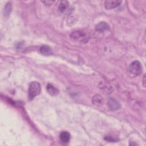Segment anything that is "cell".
Masks as SVG:
<instances>
[{
	"mask_svg": "<svg viewBox=\"0 0 146 146\" xmlns=\"http://www.w3.org/2000/svg\"><path fill=\"white\" fill-rule=\"evenodd\" d=\"M41 91L40 84L37 82H33L30 83L29 88V99L33 100L35 96L38 95Z\"/></svg>",
	"mask_w": 146,
	"mask_h": 146,
	"instance_id": "1",
	"label": "cell"
},
{
	"mask_svg": "<svg viewBox=\"0 0 146 146\" xmlns=\"http://www.w3.org/2000/svg\"><path fill=\"white\" fill-rule=\"evenodd\" d=\"M129 72L134 75H139L142 72V66L141 63L137 61H133L131 63L129 67Z\"/></svg>",
	"mask_w": 146,
	"mask_h": 146,
	"instance_id": "2",
	"label": "cell"
},
{
	"mask_svg": "<svg viewBox=\"0 0 146 146\" xmlns=\"http://www.w3.org/2000/svg\"><path fill=\"white\" fill-rule=\"evenodd\" d=\"M109 109L111 111H116L121 108L120 103L114 98H110L107 102Z\"/></svg>",
	"mask_w": 146,
	"mask_h": 146,
	"instance_id": "3",
	"label": "cell"
},
{
	"mask_svg": "<svg viewBox=\"0 0 146 146\" xmlns=\"http://www.w3.org/2000/svg\"><path fill=\"white\" fill-rule=\"evenodd\" d=\"M121 3V1L119 0H107L104 3V7L107 10L114 9L119 6Z\"/></svg>",
	"mask_w": 146,
	"mask_h": 146,
	"instance_id": "4",
	"label": "cell"
},
{
	"mask_svg": "<svg viewBox=\"0 0 146 146\" xmlns=\"http://www.w3.org/2000/svg\"><path fill=\"white\" fill-rule=\"evenodd\" d=\"M86 36V34L82 31H75L72 32L71 35L70 37L71 39L74 40H82L84 39Z\"/></svg>",
	"mask_w": 146,
	"mask_h": 146,
	"instance_id": "5",
	"label": "cell"
},
{
	"mask_svg": "<svg viewBox=\"0 0 146 146\" xmlns=\"http://www.w3.org/2000/svg\"><path fill=\"white\" fill-rule=\"evenodd\" d=\"M95 30L99 33H103L110 30V26L106 22H101L96 25Z\"/></svg>",
	"mask_w": 146,
	"mask_h": 146,
	"instance_id": "6",
	"label": "cell"
},
{
	"mask_svg": "<svg viewBox=\"0 0 146 146\" xmlns=\"http://www.w3.org/2000/svg\"><path fill=\"white\" fill-rule=\"evenodd\" d=\"M70 137H71V136L70 133L67 131L62 132L59 135V139L60 141L64 144L68 143L70 141Z\"/></svg>",
	"mask_w": 146,
	"mask_h": 146,
	"instance_id": "7",
	"label": "cell"
},
{
	"mask_svg": "<svg viewBox=\"0 0 146 146\" xmlns=\"http://www.w3.org/2000/svg\"><path fill=\"white\" fill-rule=\"evenodd\" d=\"M92 103L96 106H100L104 102L103 98L99 94L95 95L92 99Z\"/></svg>",
	"mask_w": 146,
	"mask_h": 146,
	"instance_id": "8",
	"label": "cell"
},
{
	"mask_svg": "<svg viewBox=\"0 0 146 146\" xmlns=\"http://www.w3.org/2000/svg\"><path fill=\"white\" fill-rule=\"evenodd\" d=\"M39 51L42 55L46 56H48L52 54V50L47 45H43L42 46H41Z\"/></svg>",
	"mask_w": 146,
	"mask_h": 146,
	"instance_id": "9",
	"label": "cell"
},
{
	"mask_svg": "<svg viewBox=\"0 0 146 146\" xmlns=\"http://www.w3.org/2000/svg\"><path fill=\"white\" fill-rule=\"evenodd\" d=\"M47 91L51 96H56L59 94V90L51 84H48L47 85Z\"/></svg>",
	"mask_w": 146,
	"mask_h": 146,
	"instance_id": "10",
	"label": "cell"
},
{
	"mask_svg": "<svg viewBox=\"0 0 146 146\" xmlns=\"http://www.w3.org/2000/svg\"><path fill=\"white\" fill-rule=\"evenodd\" d=\"M69 2L67 1H60L59 6H58V9L60 12H63L68 7Z\"/></svg>",
	"mask_w": 146,
	"mask_h": 146,
	"instance_id": "11",
	"label": "cell"
},
{
	"mask_svg": "<svg viewBox=\"0 0 146 146\" xmlns=\"http://www.w3.org/2000/svg\"><path fill=\"white\" fill-rule=\"evenodd\" d=\"M12 10V5L10 2H7L3 9V15L5 17H7L10 15Z\"/></svg>",
	"mask_w": 146,
	"mask_h": 146,
	"instance_id": "12",
	"label": "cell"
},
{
	"mask_svg": "<svg viewBox=\"0 0 146 146\" xmlns=\"http://www.w3.org/2000/svg\"><path fill=\"white\" fill-rule=\"evenodd\" d=\"M104 139V140H106V141H109V142L110 141V142H116L119 140L118 139L113 137L111 136H106Z\"/></svg>",
	"mask_w": 146,
	"mask_h": 146,
	"instance_id": "13",
	"label": "cell"
},
{
	"mask_svg": "<svg viewBox=\"0 0 146 146\" xmlns=\"http://www.w3.org/2000/svg\"><path fill=\"white\" fill-rule=\"evenodd\" d=\"M100 86H101V87H100V88L105 90V91H107L106 92H109V91H110L111 87L110 86V85L107 84V83H103V84H101Z\"/></svg>",
	"mask_w": 146,
	"mask_h": 146,
	"instance_id": "14",
	"label": "cell"
},
{
	"mask_svg": "<svg viewBox=\"0 0 146 146\" xmlns=\"http://www.w3.org/2000/svg\"><path fill=\"white\" fill-rule=\"evenodd\" d=\"M54 1H42L43 3H44V4L47 5H51V3H52Z\"/></svg>",
	"mask_w": 146,
	"mask_h": 146,
	"instance_id": "15",
	"label": "cell"
}]
</instances>
